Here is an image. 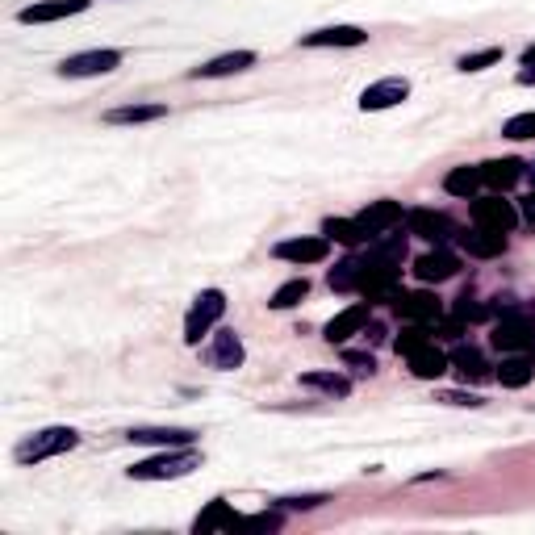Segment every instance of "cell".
I'll return each instance as SVG.
<instances>
[{
	"label": "cell",
	"mask_w": 535,
	"mask_h": 535,
	"mask_svg": "<svg viewBox=\"0 0 535 535\" xmlns=\"http://www.w3.org/2000/svg\"><path fill=\"white\" fill-rule=\"evenodd\" d=\"M452 314H456L460 322H481V318H490L494 310H490V306H477V301H473L469 293H464V297L456 301V306H452Z\"/></svg>",
	"instance_id": "obj_35"
},
{
	"label": "cell",
	"mask_w": 535,
	"mask_h": 535,
	"mask_svg": "<svg viewBox=\"0 0 535 535\" xmlns=\"http://www.w3.org/2000/svg\"><path fill=\"white\" fill-rule=\"evenodd\" d=\"M460 251L464 255H473V260H498V255H506V235L502 230H485V226H473V230H464V235H456Z\"/></svg>",
	"instance_id": "obj_18"
},
{
	"label": "cell",
	"mask_w": 535,
	"mask_h": 535,
	"mask_svg": "<svg viewBox=\"0 0 535 535\" xmlns=\"http://www.w3.org/2000/svg\"><path fill=\"white\" fill-rule=\"evenodd\" d=\"M406 230H410L414 239L431 243V247H444L448 239L460 235L456 222L448 214H439V209H410V214H406Z\"/></svg>",
	"instance_id": "obj_9"
},
{
	"label": "cell",
	"mask_w": 535,
	"mask_h": 535,
	"mask_svg": "<svg viewBox=\"0 0 535 535\" xmlns=\"http://www.w3.org/2000/svg\"><path fill=\"white\" fill-rule=\"evenodd\" d=\"M168 118V105H118L105 113L109 126H143V122H159Z\"/></svg>",
	"instance_id": "obj_25"
},
{
	"label": "cell",
	"mask_w": 535,
	"mask_h": 535,
	"mask_svg": "<svg viewBox=\"0 0 535 535\" xmlns=\"http://www.w3.org/2000/svg\"><path fill=\"white\" fill-rule=\"evenodd\" d=\"M393 314L406 318V322H423V327H435L439 318H444V306H439L435 293H398L393 297Z\"/></svg>",
	"instance_id": "obj_13"
},
{
	"label": "cell",
	"mask_w": 535,
	"mask_h": 535,
	"mask_svg": "<svg viewBox=\"0 0 535 535\" xmlns=\"http://www.w3.org/2000/svg\"><path fill=\"white\" fill-rule=\"evenodd\" d=\"M343 360L352 364L360 377H372V372H377V360H372V352H343Z\"/></svg>",
	"instance_id": "obj_37"
},
{
	"label": "cell",
	"mask_w": 535,
	"mask_h": 535,
	"mask_svg": "<svg viewBox=\"0 0 535 535\" xmlns=\"http://www.w3.org/2000/svg\"><path fill=\"white\" fill-rule=\"evenodd\" d=\"M456 272H460V260L452 251H444V247H431V251H423L414 260V276L423 285H444V281H452Z\"/></svg>",
	"instance_id": "obj_16"
},
{
	"label": "cell",
	"mask_w": 535,
	"mask_h": 535,
	"mask_svg": "<svg viewBox=\"0 0 535 535\" xmlns=\"http://www.w3.org/2000/svg\"><path fill=\"white\" fill-rule=\"evenodd\" d=\"M523 67H535V42H531L527 51H523Z\"/></svg>",
	"instance_id": "obj_41"
},
{
	"label": "cell",
	"mask_w": 535,
	"mask_h": 535,
	"mask_svg": "<svg viewBox=\"0 0 535 535\" xmlns=\"http://www.w3.org/2000/svg\"><path fill=\"white\" fill-rule=\"evenodd\" d=\"M406 364H410L414 377H423V381H439V377H444V372L452 368V364H448V352H439L435 339L423 343V347H414V352L406 356Z\"/></svg>",
	"instance_id": "obj_22"
},
{
	"label": "cell",
	"mask_w": 535,
	"mask_h": 535,
	"mask_svg": "<svg viewBox=\"0 0 535 535\" xmlns=\"http://www.w3.org/2000/svg\"><path fill=\"white\" fill-rule=\"evenodd\" d=\"M230 523H239V515L230 510V502H222V498H214L209 502L201 515H197V523H193V531L201 535V531H214V527H230Z\"/></svg>",
	"instance_id": "obj_30"
},
{
	"label": "cell",
	"mask_w": 535,
	"mask_h": 535,
	"mask_svg": "<svg viewBox=\"0 0 535 535\" xmlns=\"http://www.w3.org/2000/svg\"><path fill=\"white\" fill-rule=\"evenodd\" d=\"M519 84H535V67H523V72H519Z\"/></svg>",
	"instance_id": "obj_40"
},
{
	"label": "cell",
	"mask_w": 535,
	"mask_h": 535,
	"mask_svg": "<svg viewBox=\"0 0 535 535\" xmlns=\"http://www.w3.org/2000/svg\"><path fill=\"white\" fill-rule=\"evenodd\" d=\"M523 176H527V164H523V159H515V155L485 159V164H481V184H485V189H494V193H510Z\"/></svg>",
	"instance_id": "obj_17"
},
{
	"label": "cell",
	"mask_w": 535,
	"mask_h": 535,
	"mask_svg": "<svg viewBox=\"0 0 535 535\" xmlns=\"http://www.w3.org/2000/svg\"><path fill=\"white\" fill-rule=\"evenodd\" d=\"M130 444H143V448H193L197 431H189V427H134Z\"/></svg>",
	"instance_id": "obj_20"
},
{
	"label": "cell",
	"mask_w": 535,
	"mask_h": 535,
	"mask_svg": "<svg viewBox=\"0 0 535 535\" xmlns=\"http://www.w3.org/2000/svg\"><path fill=\"white\" fill-rule=\"evenodd\" d=\"M448 364H452V372L460 381H485V377H490V364H485V356L477 352V347H469V343H456L448 352Z\"/></svg>",
	"instance_id": "obj_23"
},
{
	"label": "cell",
	"mask_w": 535,
	"mask_h": 535,
	"mask_svg": "<svg viewBox=\"0 0 535 535\" xmlns=\"http://www.w3.org/2000/svg\"><path fill=\"white\" fill-rule=\"evenodd\" d=\"M276 260H285V264H297V268H306V264H322L331 255V239L327 235H297V239H281L272 247Z\"/></svg>",
	"instance_id": "obj_10"
},
{
	"label": "cell",
	"mask_w": 535,
	"mask_h": 535,
	"mask_svg": "<svg viewBox=\"0 0 535 535\" xmlns=\"http://www.w3.org/2000/svg\"><path fill=\"white\" fill-rule=\"evenodd\" d=\"M301 389L327 393V398H347V393H352V381H347L343 372H301Z\"/></svg>",
	"instance_id": "obj_29"
},
{
	"label": "cell",
	"mask_w": 535,
	"mask_h": 535,
	"mask_svg": "<svg viewBox=\"0 0 535 535\" xmlns=\"http://www.w3.org/2000/svg\"><path fill=\"white\" fill-rule=\"evenodd\" d=\"M368 331V301H356V306L339 310L327 327H322V335H327V343H347L352 335H364Z\"/></svg>",
	"instance_id": "obj_21"
},
{
	"label": "cell",
	"mask_w": 535,
	"mask_h": 535,
	"mask_svg": "<svg viewBox=\"0 0 535 535\" xmlns=\"http://www.w3.org/2000/svg\"><path fill=\"white\" fill-rule=\"evenodd\" d=\"M494 377L502 381V389H523V385H531V377H535V356H527V352L502 356V364H498Z\"/></svg>",
	"instance_id": "obj_24"
},
{
	"label": "cell",
	"mask_w": 535,
	"mask_h": 535,
	"mask_svg": "<svg viewBox=\"0 0 535 535\" xmlns=\"http://www.w3.org/2000/svg\"><path fill=\"white\" fill-rule=\"evenodd\" d=\"M322 502H331V494H301V498H281V510H314Z\"/></svg>",
	"instance_id": "obj_36"
},
{
	"label": "cell",
	"mask_w": 535,
	"mask_h": 535,
	"mask_svg": "<svg viewBox=\"0 0 535 535\" xmlns=\"http://www.w3.org/2000/svg\"><path fill=\"white\" fill-rule=\"evenodd\" d=\"M502 134L510 138V143H527V138H535V109L506 118V122H502Z\"/></svg>",
	"instance_id": "obj_34"
},
{
	"label": "cell",
	"mask_w": 535,
	"mask_h": 535,
	"mask_svg": "<svg viewBox=\"0 0 535 535\" xmlns=\"http://www.w3.org/2000/svg\"><path fill=\"white\" fill-rule=\"evenodd\" d=\"M398 281H402V264H389L381 255L364 251V281H360L364 301H393L398 297Z\"/></svg>",
	"instance_id": "obj_5"
},
{
	"label": "cell",
	"mask_w": 535,
	"mask_h": 535,
	"mask_svg": "<svg viewBox=\"0 0 535 535\" xmlns=\"http://www.w3.org/2000/svg\"><path fill=\"white\" fill-rule=\"evenodd\" d=\"M255 63H260V55H255V51H226V55H218V59H209V63L193 67L189 80H226V76L251 72Z\"/></svg>",
	"instance_id": "obj_15"
},
{
	"label": "cell",
	"mask_w": 535,
	"mask_h": 535,
	"mask_svg": "<svg viewBox=\"0 0 535 535\" xmlns=\"http://www.w3.org/2000/svg\"><path fill=\"white\" fill-rule=\"evenodd\" d=\"M201 356H205V364H209V368H218V372H235V368H243V360H247V347H243L239 331L218 327L214 335H209V343L201 347Z\"/></svg>",
	"instance_id": "obj_7"
},
{
	"label": "cell",
	"mask_w": 535,
	"mask_h": 535,
	"mask_svg": "<svg viewBox=\"0 0 535 535\" xmlns=\"http://www.w3.org/2000/svg\"><path fill=\"white\" fill-rule=\"evenodd\" d=\"M322 235H327L331 243H339V247H347V251H356V247H364V243H368L364 226H360L356 218H327V226H322Z\"/></svg>",
	"instance_id": "obj_27"
},
{
	"label": "cell",
	"mask_w": 535,
	"mask_h": 535,
	"mask_svg": "<svg viewBox=\"0 0 535 535\" xmlns=\"http://www.w3.org/2000/svg\"><path fill=\"white\" fill-rule=\"evenodd\" d=\"M201 464L197 448H159V456L138 460L130 469V481H180Z\"/></svg>",
	"instance_id": "obj_1"
},
{
	"label": "cell",
	"mask_w": 535,
	"mask_h": 535,
	"mask_svg": "<svg viewBox=\"0 0 535 535\" xmlns=\"http://www.w3.org/2000/svg\"><path fill=\"white\" fill-rule=\"evenodd\" d=\"M222 314H226V293H222V289H201V293L193 297L189 314H184V343H189V347H201L205 335H214V327L222 322Z\"/></svg>",
	"instance_id": "obj_3"
},
{
	"label": "cell",
	"mask_w": 535,
	"mask_h": 535,
	"mask_svg": "<svg viewBox=\"0 0 535 535\" xmlns=\"http://www.w3.org/2000/svg\"><path fill=\"white\" fill-rule=\"evenodd\" d=\"M331 289L335 293H360V281H364V255H347V260H339L331 268Z\"/></svg>",
	"instance_id": "obj_26"
},
{
	"label": "cell",
	"mask_w": 535,
	"mask_h": 535,
	"mask_svg": "<svg viewBox=\"0 0 535 535\" xmlns=\"http://www.w3.org/2000/svg\"><path fill=\"white\" fill-rule=\"evenodd\" d=\"M306 297H310V281H306V276H293V281H285L281 289L272 293L268 310H293L297 301H306Z\"/></svg>",
	"instance_id": "obj_31"
},
{
	"label": "cell",
	"mask_w": 535,
	"mask_h": 535,
	"mask_svg": "<svg viewBox=\"0 0 535 535\" xmlns=\"http://www.w3.org/2000/svg\"><path fill=\"white\" fill-rule=\"evenodd\" d=\"M439 402H448V406H485L481 398H477V393H439Z\"/></svg>",
	"instance_id": "obj_38"
},
{
	"label": "cell",
	"mask_w": 535,
	"mask_h": 535,
	"mask_svg": "<svg viewBox=\"0 0 535 535\" xmlns=\"http://www.w3.org/2000/svg\"><path fill=\"white\" fill-rule=\"evenodd\" d=\"M122 51H113V46H97V51H80V55H67L59 63V76L63 80H88V76H109L122 67Z\"/></svg>",
	"instance_id": "obj_6"
},
{
	"label": "cell",
	"mask_w": 535,
	"mask_h": 535,
	"mask_svg": "<svg viewBox=\"0 0 535 535\" xmlns=\"http://www.w3.org/2000/svg\"><path fill=\"white\" fill-rule=\"evenodd\" d=\"M523 218H519V205L506 201L502 193L494 197H473V226H485V230H502V235H510Z\"/></svg>",
	"instance_id": "obj_8"
},
{
	"label": "cell",
	"mask_w": 535,
	"mask_h": 535,
	"mask_svg": "<svg viewBox=\"0 0 535 535\" xmlns=\"http://www.w3.org/2000/svg\"><path fill=\"white\" fill-rule=\"evenodd\" d=\"M477 189H481V164H477V168H473V164H460V168H452V172L444 176V193H452V197L473 201Z\"/></svg>",
	"instance_id": "obj_28"
},
{
	"label": "cell",
	"mask_w": 535,
	"mask_h": 535,
	"mask_svg": "<svg viewBox=\"0 0 535 535\" xmlns=\"http://www.w3.org/2000/svg\"><path fill=\"white\" fill-rule=\"evenodd\" d=\"M490 343L498 347L502 356H510V352H527V356H535V318L523 314V310H515V306L502 310V318L494 322Z\"/></svg>",
	"instance_id": "obj_4"
},
{
	"label": "cell",
	"mask_w": 535,
	"mask_h": 535,
	"mask_svg": "<svg viewBox=\"0 0 535 535\" xmlns=\"http://www.w3.org/2000/svg\"><path fill=\"white\" fill-rule=\"evenodd\" d=\"M406 97H410V80H406V76H385V80L368 84V88L360 92V109H364V113H385V109H393V105H402Z\"/></svg>",
	"instance_id": "obj_12"
},
{
	"label": "cell",
	"mask_w": 535,
	"mask_h": 535,
	"mask_svg": "<svg viewBox=\"0 0 535 535\" xmlns=\"http://www.w3.org/2000/svg\"><path fill=\"white\" fill-rule=\"evenodd\" d=\"M80 444V431L76 427H42L34 435H26L17 444V464H42V460H55L63 452H72Z\"/></svg>",
	"instance_id": "obj_2"
},
{
	"label": "cell",
	"mask_w": 535,
	"mask_h": 535,
	"mask_svg": "<svg viewBox=\"0 0 535 535\" xmlns=\"http://www.w3.org/2000/svg\"><path fill=\"white\" fill-rule=\"evenodd\" d=\"M364 42H368L364 26H322V30L301 34V46H306V51H356V46H364Z\"/></svg>",
	"instance_id": "obj_11"
},
{
	"label": "cell",
	"mask_w": 535,
	"mask_h": 535,
	"mask_svg": "<svg viewBox=\"0 0 535 535\" xmlns=\"http://www.w3.org/2000/svg\"><path fill=\"white\" fill-rule=\"evenodd\" d=\"M88 9V0H38V5H26L17 13L21 26H46V21H63V17H76Z\"/></svg>",
	"instance_id": "obj_19"
},
{
	"label": "cell",
	"mask_w": 535,
	"mask_h": 535,
	"mask_svg": "<svg viewBox=\"0 0 535 535\" xmlns=\"http://www.w3.org/2000/svg\"><path fill=\"white\" fill-rule=\"evenodd\" d=\"M527 176H531V184H535V164H531V168H527Z\"/></svg>",
	"instance_id": "obj_42"
},
{
	"label": "cell",
	"mask_w": 535,
	"mask_h": 535,
	"mask_svg": "<svg viewBox=\"0 0 535 535\" xmlns=\"http://www.w3.org/2000/svg\"><path fill=\"white\" fill-rule=\"evenodd\" d=\"M423 343H431V327H423V322H406L402 335L393 339V347H398V356H410L414 347H423Z\"/></svg>",
	"instance_id": "obj_33"
},
{
	"label": "cell",
	"mask_w": 535,
	"mask_h": 535,
	"mask_svg": "<svg viewBox=\"0 0 535 535\" xmlns=\"http://www.w3.org/2000/svg\"><path fill=\"white\" fill-rule=\"evenodd\" d=\"M402 205L398 201H368L360 214H356V222L364 226V235H368V243L372 239H381V235H389L393 226H402Z\"/></svg>",
	"instance_id": "obj_14"
},
{
	"label": "cell",
	"mask_w": 535,
	"mask_h": 535,
	"mask_svg": "<svg viewBox=\"0 0 535 535\" xmlns=\"http://www.w3.org/2000/svg\"><path fill=\"white\" fill-rule=\"evenodd\" d=\"M519 218H523V222H535V189L519 201Z\"/></svg>",
	"instance_id": "obj_39"
},
{
	"label": "cell",
	"mask_w": 535,
	"mask_h": 535,
	"mask_svg": "<svg viewBox=\"0 0 535 535\" xmlns=\"http://www.w3.org/2000/svg\"><path fill=\"white\" fill-rule=\"evenodd\" d=\"M494 63H502V51L498 46H485V51H473V55H460L456 59V72H485V67H494Z\"/></svg>",
	"instance_id": "obj_32"
}]
</instances>
